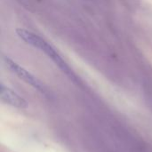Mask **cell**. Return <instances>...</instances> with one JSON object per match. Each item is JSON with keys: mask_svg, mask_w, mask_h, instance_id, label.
Segmentation results:
<instances>
[{"mask_svg": "<svg viewBox=\"0 0 152 152\" xmlns=\"http://www.w3.org/2000/svg\"><path fill=\"white\" fill-rule=\"evenodd\" d=\"M4 62L9 70H11L13 74H15L19 78L23 80L25 83L33 86L37 90H39L41 92L44 91V86L42 83L36 77H34L30 72H28L27 69H25L24 68L20 66L18 63H16L15 61H13L12 60L7 57L4 58Z\"/></svg>", "mask_w": 152, "mask_h": 152, "instance_id": "7a4b0ae2", "label": "cell"}, {"mask_svg": "<svg viewBox=\"0 0 152 152\" xmlns=\"http://www.w3.org/2000/svg\"><path fill=\"white\" fill-rule=\"evenodd\" d=\"M16 34L26 44L45 53L63 72L71 76V71L69 67L68 66L66 61L62 59V57L58 53V51L51 44H49L47 41H45L38 35L24 28H17Z\"/></svg>", "mask_w": 152, "mask_h": 152, "instance_id": "6da1fadb", "label": "cell"}, {"mask_svg": "<svg viewBox=\"0 0 152 152\" xmlns=\"http://www.w3.org/2000/svg\"><path fill=\"white\" fill-rule=\"evenodd\" d=\"M0 97L4 103L12 107L19 109H24L27 107L26 101L20 95L4 85H1L0 86Z\"/></svg>", "mask_w": 152, "mask_h": 152, "instance_id": "3957f363", "label": "cell"}]
</instances>
